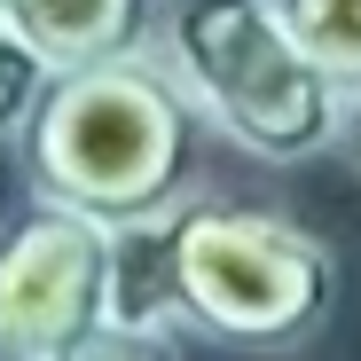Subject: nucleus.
<instances>
[{"mask_svg":"<svg viewBox=\"0 0 361 361\" xmlns=\"http://www.w3.org/2000/svg\"><path fill=\"white\" fill-rule=\"evenodd\" d=\"M298 39L314 47V63L338 87H361V0H283Z\"/></svg>","mask_w":361,"mask_h":361,"instance_id":"7","label":"nucleus"},{"mask_svg":"<svg viewBox=\"0 0 361 361\" xmlns=\"http://www.w3.org/2000/svg\"><path fill=\"white\" fill-rule=\"evenodd\" d=\"M0 16H8V0H0Z\"/></svg>","mask_w":361,"mask_h":361,"instance_id":"11","label":"nucleus"},{"mask_svg":"<svg viewBox=\"0 0 361 361\" xmlns=\"http://www.w3.org/2000/svg\"><path fill=\"white\" fill-rule=\"evenodd\" d=\"M173 314L189 338L228 353H298L338 314V252L267 204L189 189L165 212Z\"/></svg>","mask_w":361,"mask_h":361,"instance_id":"3","label":"nucleus"},{"mask_svg":"<svg viewBox=\"0 0 361 361\" xmlns=\"http://www.w3.org/2000/svg\"><path fill=\"white\" fill-rule=\"evenodd\" d=\"M71 361H165V345H149V338H118V330H102L94 345H79Z\"/></svg>","mask_w":361,"mask_h":361,"instance_id":"9","label":"nucleus"},{"mask_svg":"<svg viewBox=\"0 0 361 361\" xmlns=\"http://www.w3.org/2000/svg\"><path fill=\"white\" fill-rule=\"evenodd\" d=\"M110 330V220L24 197L0 220V361H71Z\"/></svg>","mask_w":361,"mask_h":361,"instance_id":"4","label":"nucleus"},{"mask_svg":"<svg viewBox=\"0 0 361 361\" xmlns=\"http://www.w3.org/2000/svg\"><path fill=\"white\" fill-rule=\"evenodd\" d=\"M8 24L55 71H71L102 55H157L165 0H8Z\"/></svg>","mask_w":361,"mask_h":361,"instance_id":"5","label":"nucleus"},{"mask_svg":"<svg viewBox=\"0 0 361 361\" xmlns=\"http://www.w3.org/2000/svg\"><path fill=\"white\" fill-rule=\"evenodd\" d=\"M197 134L204 118L157 55H102L47 79L16 134V165L32 197L79 204L118 228L189 197L180 180L197 165Z\"/></svg>","mask_w":361,"mask_h":361,"instance_id":"1","label":"nucleus"},{"mask_svg":"<svg viewBox=\"0 0 361 361\" xmlns=\"http://www.w3.org/2000/svg\"><path fill=\"white\" fill-rule=\"evenodd\" d=\"M47 79H55V63L0 16V142L16 149V134H24V118L39 110V94H47Z\"/></svg>","mask_w":361,"mask_h":361,"instance_id":"8","label":"nucleus"},{"mask_svg":"<svg viewBox=\"0 0 361 361\" xmlns=\"http://www.w3.org/2000/svg\"><path fill=\"white\" fill-rule=\"evenodd\" d=\"M165 212L110 228V330L118 338H149V345H173V330H180V314H173V235H165Z\"/></svg>","mask_w":361,"mask_h":361,"instance_id":"6","label":"nucleus"},{"mask_svg":"<svg viewBox=\"0 0 361 361\" xmlns=\"http://www.w3.org/2000/svg\"><path fill=\"white\" fill-rule=\"evenodd\" d=\"M157 63L220 142L259 165H307L338 149L345 87L314 63L283 0H165Z\"/></svg>","mask_w":361,"mask_h":361,"instance_id":"2","label":"nucleus"},{"mask_svg":"<svg viewBox=\"0 0 361 361\" xmlns=\"http://www.w3.org/2000/svg\"><path fill=\"white\" fill-rule=\"evenodd\" d=\"M338 157L361 173V87H345V126H338Z\"/></svg>","mask_w":361,"mask_h":361,"instance_id":"10","label":"nucleus"}]
</instances>
